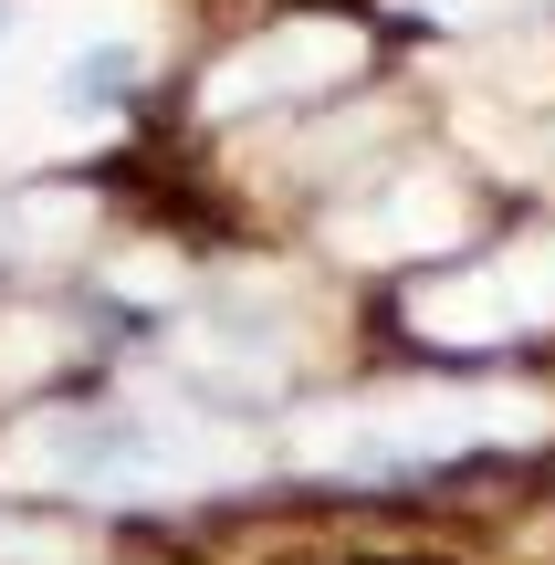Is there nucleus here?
<instances>
[{
  "mask_svg": "<svg viewBox=\"0 0 555 565\" xmlns=\"http://www.w3.org/2000/svg\"><path fill=\"white\" fill-rule=\"evenodd\" d=\"M555 315V282L535 263H493V273H440L409 294V324L430 345H493L514 335V324H545Z\"/></svg>",
  "mask_w": 555,
  "mask_h": 565,
  "instance_id": "nucleus-3",
  "label": "nucleus"
},
{
  "mask_svg": "<svg viewBox=\"0 0 555 565\" xmlns=\"http://www.w3.org/2000/svg\"><path fill=\"white\" fill-rule=\"evenodd\" d=\"M398 11H419V21H440V32H482V21H514L524 0H398Z\"/></svg>",
  "mask_w": 555,
  "mask_h": 565,
  "instance_id": "nucleus-10",
  "label": "nucleus"
},
{
  "mask_svg": "<svg viewBox=\"0 0 555 565\" xmlns=\"http://www.w3.org/2000/svg\"><path fill=\"white\" fill-rule=\"evenodd\" d=\"M535 273H545V282H555V242H545V252H535Z\"/></svg>",
  "mask_w": 555,
  "mask_h": 565,
  "instance_id": "nucleus-12",
  "label": "nucleus"
},
{
  "mask_svg": "<svg viewBox=\"0 0 555 565\" xmlns=\"http://www.w3.org/2000/svg\"><path fill=\"white\" fill-rule=\"evenodd\" d=\"M105 282H116L126 303H179V294H189V263H179V252H126Z\"/></svg>",
  "mask_w": 555,
  "mask_h": 565,
  "instance_id": "nucleus-9",
  "label": "nucleus"
},
{
  "mask_svg": "<svg viewBox=\"0 0 555 565\" xmlns=\"http://www.w3.org/2000/svg\"><path fill=\"white\" fill-rule=\"evenodd\" d=\"M0 565H74V545H63V534H42V524H11V513H0Z\"/></svg>",
  "mask_w": 555,
  "mask_h": 565,
  "instance_id": "nucleus-11",
  "label": "nucleus"
},
{
  "mask_svg": "<svg viewBox=\"0 0 555 565\" xmlns=\"http://www.w3.org/2000/svg\"><path fill=\"white\" fill-rule=\"evenodd\" d=\"M126 74H137V53H126V42H105V53H74V63H63V105H74V116H105V95H116Z\"/></svg>",
  "mask_w": 555,
  "mask_h": 565,
  "instance_id": "nucleus-7",
  "label": "nucleus"
},
{
  "mask_svg": "<svg viewBox=\"0 0 555 565\" xmlns=\"http://www.w3.org/2000/svg\"><path fill=\"white\" fill-rule=\"evenodd\" d=\"M356 63H367V42H356L346 21H284L273 42L231 53L200 105L210 116H252V105H284V95H325V84H346Z\"/></svg>",
  "mask_w": 555,
  "mask_h": 565,
  "instance_id": "nucleus-2",
  "label": "nucleus"
},
{
  "mask_svg": "<svg viewBox=\"0 0 555 565\" xmlns=\"http://www.w3.org/2000/svg\"><path fill=\"white\" fill-rule=\"evenodd\" d=\"M461 231H472L461 189H440V179H398L388 210H367V221H335V252H451Z\"/></svg>",
  "mask_w": 555,
  "mask_h": 565,
  "instance_id": "nucleus-4",
  "label": "nucleus"
},
{
  "mask_svg": "<svg viewBox=\"0 0 555 565\" xmlns=\"http://www.w3.org/2000/svg\"><path fill=\"white\" fill-rule=\"evenodd\" d=\"M179 366H189V377H210V387H242V398H263V387H284L293 345L252 335V324H189V335H179Z\"/></svg>",
  "mask_w": 555,
  "mask_h": 565,
  "instance_id": "nucleus-5",
  "label": "nucleus"
},
{
  "mask_svg": "<svg viewBox=\"0 0 555 565\" xmlns=\"http://www.w3.org/2000/svg\"><path fill=\"white\" fill-rule=\"evenodd\" d=\"M555 408L535 387H409V398H367V408H314L293 429V461L314 471H398V461H440L461 440H545Z\"/></svg>",
  "mask_w": 555,
  "mask_h": 565,
  "instance_id": "nucleus-1",
  "label": "nucleus"
},
{
  "mask_svg": "<svg viewBox=\"0 0 555 565\" xmlns=\"http://www.w3.org/2000/svg\"><path fill=\"white\" fill-rule=\"evenodd\" d=\"M53 356H63V324H53V315H11V324H0V387L42 377Z\"/></svg>",
  "mask_w": 555,
  "mask_h": 565,
  "instance_id": "nucleus-8",
  "label": "nucleus"
},
{
  "mask_svg": "<svg viewBox=\"0 0 555 565\" xmlns=\"http://www.w3.org/2000/svg\"><path fill=\"white\" fill-rule=\"evenodd\" d=\"M84 221H95V200H84V189H42V200L11 210V242H21V252H53V242H74Z\"/></svg>",
  "mask_w": 555,
  "mask_h": 565,
  "instance_id": "nucleus-6",
  "label": "nucleus"
}]
</instances>
